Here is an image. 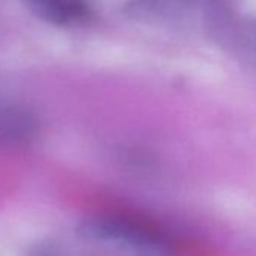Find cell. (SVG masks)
Returning <instances> with one entry per match:
<instances>
[{"instance_id":"obj_1","label":"cell","mask_w":256,"mask_h":256,"mask_svg":"<svg viewBox=\"0 0 256 256\" xmlns=\"http://www.w3.org/2000/svg\"><path fill=\"white\" fill-rule=\"evenodd\" d=\"M83 234L125 256H164L169 248V240L160 229L125 217L92 220L84 224Z\"/></svg>"},{"instance_id":"obj_2","label":"cell","mask_w":256,"mask_h":256,"mask_svg":"<svg viewBox=\"0 0 256 256\" xmlns=\"http://www.w3.org/2000/svg\"><path fill=\"white\" fill-rule=\"evenodd\" d=\"M26 4L44 20L59 24L77 22L84 17L80 0H26Z\"/></svg>"},{"instance_id":"obj_3","label":"cell","mask_w":256,"mask_h":256,"mask_svg":"<svg viewBox=\"0 0 256 256\" xmlns=\"http://www.w3.org/2000/svg\"><path fill=\"white\" fill-rule=\"evenodd\" d=\"M36 256H65V253L59 252V250H54V248H47V250H41L40 253H36Z\"/></svg>"}]
</instances>
